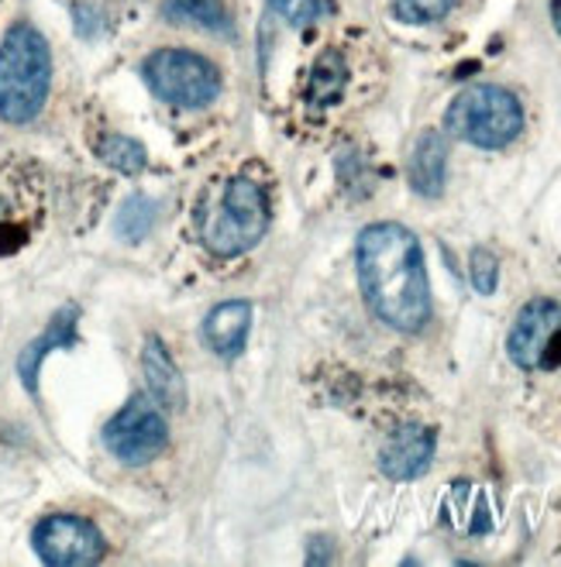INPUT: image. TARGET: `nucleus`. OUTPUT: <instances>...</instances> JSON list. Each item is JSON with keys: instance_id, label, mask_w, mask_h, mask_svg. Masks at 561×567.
<instances>
[{"instance_id": "nucleus-1", "label": "nucleus", "mask_w": 561, "mask_h": 567, "mask_svg": "<svg viewBox=\"0 0 561 567\" xmlns=\"http://www.w3.org/2000/svg\"><path fill=\"white\" fill-rule=\"evenodd\" d=\"M358 282L369 310L392 330L417 333L431 320L424 251L404 224H369L358 235Z\"/></svg>"}, {"instance_id": "nucleus-2", "label": "nucleus", "mask_w": 561, "mask_h": 567, "mask_svg": "<svg viewBox=\"0 0 561 567\" xmlns=\"http://www.w3.org/2000/svg\"><path fill=\"white\" fill-rule=\"evenodd\" d=\"M52 49L31 21H14L0 39V121L31 124L49 104Z\"/></svg>"}, {"instance_id": "nucleus-3", "label": "nucleus", "mask_w": 561, "mask_h": 567, "mask_svg": "<svg viewBox=\"0 0 561 567\" xmlns=\"http://www.w3.org/2000/svg\"><path fill=\"white\" fill-rule=\"evenodd\" d=\"M269 230V196L255 179H227L204 217V245L217 258L252 251Z\"/></svg>"}, {"instance_id": "nucleus-4", "label": "nucleus", "mask_w": 561, "mask_h": 567, "mask_svg": "<svg viewBox=\"0 0 561 567\" xmlns=\"http://www.w3.org/2000/svg\"><path fill=\"white\" fill-rule=\"evenodd\" d=\"M445 127L458 142L497 152V148H507L523 131V107L507 86L476 83L451 100V107L445 114Z\"/></svg>"}, {"instance_id": "nucleus-5", "label": "nucleus", "mask_w": 561, "mask_h": 567, "mask_svg": "<svg viewBox=\"0 0 561 567\" xmlns=\"http://www.w3.org/2000/svg\"><path fill=\"white\" fill-rule=\"evenodd\" d=\"M142 80L155 100L180 111H201L221 96L224 76L217 62L204 52H193L183 45L155 49L142 59Z\"/></svg>"}, {"instance_id": "nucleus-6", "label": "nucleus", "mask_w": 561, "mask_h": 567, "mask_svg": "<svg viewBox=\"0 0 561 567\" xmlns=\"http://www.w3.org/2000/svg\"><path fill=\"white\" fill-rule=\"evenodd\" d=\"M108 451L124 464H149L170 444V423L152 395H135L104 426Z\"/></svg>"}, {"instance_id": "nucleus-7", "label": "nucleus", "mask_w": 561, "mask_h": 567, "mask_svg": "<svg viewBox=\"0 0 561 567\" xmlns=\"http://www.w3.org/2000/svg\"><path fill=\"white\" fill-rule=\"evenodd\" d=\"M31 544H35V554L45 564H55V567H86V564L104 560L101 529L90 519L70 516V513L45 516L35 526V533H31Z\"/></svg>"}, {"instance_id": "nucleus-8", "label": "nucleus", "mask_w": 561, "mask_h": 567, "mask_svg": "<svg viewBox=\"0 0 561 567\" xmlns=\"http://www.w3.org/2000/svg\"><path fill=\"white\" fill-rule=\"evenodd\" d=\"M558 333H561V307L554 299H531L510 327V338H507L510 361L523 372L544 369V358Z\"/></svg>"}, {"instance_id": "nucleus-9", "label": "nucleus", "mask_w": 561, "mask_h": 567, "mask_svg": "<svg viewBox=\"0 0 561 567\" xmlns=\"http://www.w3.org/2000/svg\"><path fill=\"white\" fill-rule=\"evenodd\" d=\"M435 447H438L435 430H427L420 423H407V426H400L396 433H389V441L379 451V468L392 482L420 478L427 468H431Z\"/></svg>"}, {"instance_id": "nucleus-10", "label": "nucleus", "mask_w": 561, "mask_h": 567, "mask_svg": "<svg viewBox=\"0 0 561 567\" xmlns=\"http://www.w3.org/2000/svg\"><path fill=\"white\" fill-rule=\"evenodd\" d=\"M142 372H145V382H149V395L155 399L162 410H183V403H186L183 372L176 369L173 354L166 351V344H162L159 338L145 341Z\"/></svg>"}, {"instance_id": "nucleus-11", "label": "nucleus", "mask_w": 561, "mask_h": 567, "mask_svg": "<svg viewBox=\"0 0 561 567\" xmlns=\"http://www.w3.org/2000/svg\"><path fill=\"white\" fill-rule=\"evenodd\" d=\"M248 327H252V307L245 299H231V303H221L211 310V317L204 323V341L217 358L231 361L242 354Z\"/></svg>"}, {"instance_id": "nucleus-12", "label": "nucleus", "mask_w": 561, "mask_h": 567, "mask_svg": "<svg viewBox=\"0 0 561 567\" xmlns=\"http://www.w3.org/2000/svg\"><path fill=\"white\" fill-rule=\"evenodd\" d=\"M445 169H448V145L441 131H424L417 138L414 152H410V165H407V176H410V189L420 196H441L445 189Z\"/></svg>"}, {"instance_id": "nucleus-13", "label": "nucleus", "mask_w": 561, "mask_h": 567, "mask_svg": "<svg viewBox=\"0 0 561 567\" xmlns=\"http://www.w3.org/2000/svg\"><path fill=\"white\" fill-rule=\"evenodd\" d=\"M159 14L176 28L207 31V35H221V39H227L231 31H235L224 0H162Z\"/></svg>"}, {"instance_id": "nucleus-14", "label": "nucleus", "mask_w": 561, "mask_h": 567, "mask_svg": "<svg viewBox=\"0 0 561 567\" xmlns=\"http://www.w3.org/2000/svg\"><path fill=\"white\" fill-rule=\"evenodd\" d=\"M73 341H76V307H65V310L55 313V320L49 323V330L42 333V338L31 341L21 351V358H18V375H21L28 392H35V385H39V364H42V358L52 354L55 348H70Z\"/></svg>"}, {"instance_id": "nucleus-15", "label": "nucleus", "mask_w": 561, "mask_h": 567, "mask_svg": "<svg viewBox=\"0 0 561 567\" xmlns=\"http://www.w3.org/2000/svg\"><path fill=\"white\" fill-rule=\"evenodd\" d=\"M345 86H348V59L341 49H324L314 65H310V73H307V104L310 107H332L338 104V100L345 96Z\"/></svg>"}, {"instance_id": "nucleus-16", "label": "nucleus", "mask_w": 561, "mask_h": 567, "mask_svg": "<svg viewBox=\"0 0 561 567\" xmlns=\"http://www.w3.org/2000/svg\"><path fill=\"white\" fill-rule=\"evenodd\" d=\"M93 152L104 165H111L114 173H124V176H139L149 165L145 145L128 135H118V131H104V135L93 142Z\"/></svg>"}, {"instance_id": "nucleus-17", "label": "nucleus", "mask_w": 561, "mask_h": 567, "mask_svg": "<svg viewBox=\"0 0 561 567\" xmlns=\"http://www.w3.org/2000/svg\"><path fill=\"white\" fill-rule=\"evenodd\" d=\"M24 210H28V199L18 189V179L0 169V241H14L21 245L24 238Z\"/></svg>"}, {"instance_id": "nucleus-18", "label": "nucleus", "mask_w": 561, "mask_h": 567, "mask_svg": "<svg viewBox=\"0 0 561 567\" xmlns=\"http://www.w3.org/2000/svg\"><path fill=\"white\" fill-rule=\"evenodd\" d=\"M155 220V207L149 204L145 196H131L121 217H118V230L128 238V241H142L149 235V227Z\"/></svg>"}, {"instance_id": "nucleus-19", "label": "nucleus", "mask_w": 561, "mask_h": 567, "mask_svg": "<svg viewBox=\"0 0 561 567\" xmlns=\"http://www.w3.org/2000/svg\"><path fill=\"white\" fill-rule=\"evenodd\" d=\"M455 0H392V14L407 24H435L451 11Z\"/></svg>"}, {"instance_id": "nucleus-20", "label": "nucleus", "mask_w": 561, "mask_h": 567, "mask_svg": "<svg viewBox=\"0 0 561 567\" xmlns=\"http://www.w3.org/2000/svg\"><path fill=\"white\" fill-rule=\"evenodd\" d=\"M266 4L293 28H310L324 14V0H266Z\"/></svg>"}, {"instance_id": "nucleus-21", "label": "nucleus", "mask_w": 561, "mask_h": 567, "mask_svg": "<svg viewBox=\"0 0 561 567\" xmlns=\"http://www.w3.org/2000/svg\"><path fill=\"white\" fill-rule=\"evenodd\" d=\"M469 276H472V286H476L479 296H492V292H497V282H500L497 255L486 251V248H476L472 251V261H469Z\"/></svg>"}, {"instance_id": "nucleus-22", "label": "nucleus", "mask_w": 561, "mask_h": 567, "mask_svg": "<svg viewBox=\"0 0 561 567\" xmlns=\"http://www.w3.org/2000/svg\"><path fill=\"white\" fill-rule=\"evenodd\" d=\"M551 14H554V24L561 31V0H554V4H551Z\"/></svg>"}]
</instances>
